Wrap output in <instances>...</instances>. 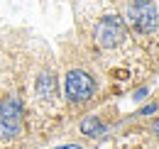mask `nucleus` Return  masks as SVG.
Returning <instances> with one entry per match:
<instances>
[{
    "instance_id": "1",
    "label": "nucleus",
    "mask_w": 159,
    "mask_h": 149,
    "mask_svg": "<svg viewBox=\"0 0 159 149\" xmlns=\"http://www.w3.org/2000/svg\"><path fill=\"white\" fill-rule=\"evenodd\" d=\"M22 122H25L22 98L12 91L0 100V142L7 144L12 139H17L22 134Z\"/></svg>"
},
{
    "instance_id": "2",
    "label": "nucleus",
    "mask_w": 159,
    "mask_h": 149,
    "mask_svg": "<svg viewBox=\"0 0 159 149\" xmlns=\"http://www.w3.org/2000/svg\"><path fill=\"white\" fill-rule=\"evenodd\" d=\"M64 95L74 105L88 103L96 95V81H93V76L88 71H83V69L66 71V76H64Z\"/></svg>"
},
{
    "instance_id": "3",
    "label": "nucleus",
    "mask_w": 159,
    "mask_h": 149,
    "mask_svg": "<svg viewBox=\"0 0 159 149\" xmlns=\"http://www.w3.org/2000/svg\"><path fill=\"white\" fill-rule=\"evenodd\" d=\"M125 22L137 32V34H154L159 27V15L154 2H130L125 10Z\"/></svg>"
},
{
    "instance_id": "4",
    "label": "nucleus",
    "mask_w": 159,
    "mask_h": 149,
    "mask_svg": "<svg viewBox=\"0 0 159 149\" xmlns=\"http://www.w3.org/2000/svg\"><path fill=\"white\" fill-rule=\"evenodd\" d=\"M122 39H125V22L118 15H105L93 27V42L100 49H115Z\"/></svg>"
},
{
    "instance_id": "5",
    "label": "nucleus",
    "mask_w": 159,
    "mask_h": 149,
    "mask_svg": "<svg viewBox=\"0 0 159 149\" xmlns=\"http://www.w3.org/2000/svg\"><path fill=\"white\" fill-rule=\"evenodd\" d=\"M34 93L42 103H54V98H57V76H54V71H42L37 76Z\"/></svg>"
},
{
    "instance_id": "6",
    "label": "nucleus",
    "mask_w": 159,
    "mask_h": 149,
    "mask_svg": "<svg viewBox=\"0 0 159 149\" xmlns=\"http://www.w3.org/2000/svg\"><path fill=\"white\" fill-rule=\"evenodd\" d=\"M105 122L100 120L98 115H88L83 122H81V132L86 134V137H100V134H105Z\"/></svg>"
},
{
    "instance_id": "7",
    "label": "nucleus",
    "mask_w": 159,
    "mask_h": 149,
    "mask_svg": "<svg viewBox=\"0 0 159 149\" xmlns=\"http://www.w3.org/2000/svg\"><path fill=\"white\" fill-rule=\"evenodd\" d=\"M157 103H152V105H147V108H142V110H139V115H154V112H157Z\"/></svg>"
},
{
    "instance_id": "8",
    "label": "nucleus",
    "mask_w": 159,
    "mask_h": 149,
    "mask_svg": "<svg viewBox=\"0 0 159 149\" xmlns=\"http://www.w3.org/2000/svg\"><path fill=\"white\" fill-rule=\"evenodd\" d=\"M147 93H149V88H139L137 93H135V100H144V98H147Z\"/></svg>"
},
{
    "instance_id": "9",
    "label": "nucleus",
    "mask_w": 159,
    "mask_h": 149,
    "mask_svg": "<svg viewBox=\"0 0 159 149\" xmlns=\"http://www.w3.org/2000/svg\"><path fill=\"white\" fill-rule=\"evenodd\" d=\"M152 132H154V137L159 139V117L154 120V122H152Z\"/></svg>"
},
{
    "instance_id": "10",
    "label": "nucleus",
    "mask_w": 159,
    "mask_h": 149,
    "mask_svg": "<svg viewBox=\"0 0 159 149\" xmlns=\"http://www.w3.org/2000/svg\"><path fill=\"white\" fill-rule=\"evenodd\" d=\"M54 149H83L81 144H61V147H54Z\"/></svg>"
},
{
    "instance_id": "11",
    "label": "nucleus",
    "mask_w": 159,
    "mask_h": 149,
    "mask_svg": "<svg viewBox=\"0 0 159 149\" xmlns=\"http://www.w3.org/2000/svg\"><path fill=\"white\" fill-rule=\"evenodd\" d=\"M135 2H154V0H135Z\"/></svg>"
}]
</instances>
